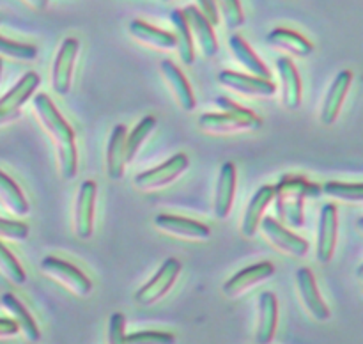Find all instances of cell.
I'll use <instances>...</instances> for the list:
<instances>
[{
	"label": "cell",
	"instance_id": "1",
	"mask_svg": "<svg viewBox=\"0 0 363 344\" xmlns=\"http://www.w3.org/2000/svg\"><path fill=\"white\" fill-rule=\"evenodd\" d=\"M34 109L46 133L53 138L59 152L60 174L64 179H73L78 169V151L74 144V131L66 123L48 94H38L34 98Z\"/></svg>",
	"mask_w": 363,
	"mask_h": 344
},
{
	"label": "cell",
	"instance_id": "2",
	"mask_svg": "<svg viewBox=\"0 0 363 344\" xmlns=\"http://www.w3.org/2000/svg\"><path fill=\"white\" fill-rule=\"evenodd\" d=\"M319 194V184L300 176H286L277 187H273L277 215L289 226L301 227L305 222V201L308 197H318Z\"/></svg>",
	"mask_w": 363,
	"mask_h": 344
},
{
	"label": "cell",
	"instance_id": "3",
	"mask_svg": "<svg viewBox=\"0 0 363 344\" xmlns=\"http://www.w3.org/2000/svg\"><path fill=\"white\" fill-rule=\"evenodd\" d=\"M262 126V119L252 110L241 106L240 110L234 112H222V113H202L199 117V128L208 133L227 135L234 131L243 130H259Z\"/></svg>",
	"mask_w": 363,
	"mask_h": 344
},
{
	"label": "cell",
	"instance_id": "4",
	"mask_svg": "<svg viewBox=\"0 0 363 344\" xmlns=\"http://www.w3.org/2000/svg\"><path fill=\"white\" fill-rule=\"evenodd\" d=\"M181 261L176 257H169L162 262L158 272L135 293V301L140 305H152L162 300L177 280L181 273Z\"/></svg>",
	"mask_w": 363,
	"mask_h": 344
},
{
	"label": "cell",
	"instance_id": "5",
	"mask_svg": "<svg viewBox=\"0 0 363 344\" xmlns=\"http://www.w3.org/2000/svg\"><path fill=\"white\" fill-rule=\"evenodd\" d=\"M188 163H190L188 162V156L184 152H177V155L170 156L162 165L137 174L133 179L135 187L144 192L160 190V188L167 187L172 181H176L188 169Z\"/></svg>",
	"mask_w": 363,
	"mask_h": 344
},
{
	"label": "cell",
	"instance_id": "6",
	"mask_svg": "<svg viewBox=\"0 0 363 344\" xmlns=\"http://www.w3.org/2000/svg\"><path fill=\"white\" fill-rule=\"evenodd\" d=\"M41 270L52 279L59 280L60 284L73 291L78 296H87L92 291V282L80 268H77L71 262L55 255H46L41 261Z\"/></svg>",
	"mask_w": 363,
	"mask_h": 344
},
{
	"label": "cell",
	"instance_id": "7",
	"mask_svg": "<svg viewBox=\"0 0 363 344\" xmlns=\"http://www.w3.org/2000/svg\"><path fill=\"white\" fill-rule=\"evenodd\" d=\"M98 187L94 181L87 179L80 184L74 202V234L80 240H89L94 231V209Z\"/></svg>",
	"mask_w": 363,
	"mask_h": 344
},
{
	"label": "cell",
	"instance_id": "8",
	"mask_svg": "<svg viewBox=\"0 0 363 344\" xmlns=\"http://www.w3.org/2000/svg\"><path fill=\"white\" fill-rule=\"evenodd\" d=\"M78 50H80V43L74 38L64 39L60 45L59 52H57L55 62H53V73H52V84L53 91L60 96H66L71 89V78H73V67L74 60H77Z\"/></svg>",
	"mask_w": 363,
	"mask_h": 344
},
{
	"label": "cell",
	"instance_id": "9",
	"mask_svg": "<svg viewBox=\"0 0 363 344\" xmlns=\"http://www.w3.org/2000/svg\"><path fill=\"white\" fill-rule=\"evenodd\" d=\"M273 275H275V266H273L272 262H255V265L247 266V268L240 270L236 275L230 277V279L223 284V294L229 298H238L241 296V294L247 293L248 289L257 286V284L272 279Z\"/></svg>",
	"mask_w": 363,
	"mask_h": 344
},
{
	"label": "cell",
	"instance_id": "10",
	"mask_svg": "<svg viewBox=\"0 0 363 344\" xmlns=\"http://www.w3.org/2000/svg\"><path fill=\"white\" fill-rule=\"evenodd\" d=\"M337 233H339V215L335 204H325L319 215L318 247H315V257L321 265L332 261L337 245Z\"/></svg>",
	"mask_w": 363,
	"mask_h": 344
},
{
	"label": "cell",
	"instance_id": "11",
	"mask_svg": "<svg viewBox=\"0 0 363 344\" xmlns=\"http://www.w3.org/2000/svg\"><path fill=\"white\" fill-rule=\"evenodd\" d=\"M259 226H261L262 233L268 238L269 243L275 245L279 250L286 252V254L289 255H294V257H303L308 252V243L303 238L291 233L289 229L280 226V223L277 222L275 218H272V216H264Z\"/></svg>",
	"mask_w": 363,
	"mask_h": 344
},
{
	"label": "cell",
	"instance_id": "12",
	"mask_svg": "<svg viewBox=\"0 0 363 344\" xmlns=\"http://www.w3.org/2000/svg\"><path fill=\"white\" fill-rule=\"evenodd\" d=\"M218 82L223 87L240 92L243 96H257V98H268L277 92L275 84L272 80L252 77V74L236 73V71L223 70L218 73Z\"/></svg>",
	"mask_w": 363,
	"mask_h": 344
},
{
	"label": "cell",
	"instance_id": "13",
	"mask_svg": "<svg viewBox=\"0 0 363 344\" xmlns=\"http://www.w3.org/2000/svg\"><path fill=\"white\" fill-rule=\"evenodd\" d=\"M184 21H186L188 28H190L191 38H195L197 45L201 46V52L206 59H213V57L218 53V41H216L215 30H213V25L202 16L201 11L194 6L184 7L183 11Z\"/></svg>",
	"mask_w": 363,
	"mask_h": 344
},
{
	"label": "cell",
	"instance_id": "14",
	"mask_svg": "<svg viewBox=\"0 0 363 344\" xmlns=\"http://www.w3.org/2000/svg\"><path fill=\"white\" fill-rule=\"evenodd\" d=\"M156 227L163 233H169L177 238H186V240H209L211 238V229L206 223L197 222V220L184 218V216L170 215V213H160L155 218Z\"/></svg>",
	"mask_w": 363,
	"mask_h": 344
},
{
	"label": "cell",
	"instance_id": "15",
	"mask_svg": "<svg viewBox=\"0 0 363 344\" xmlns=\"http://www.w3.org/2000/svg\"><path fill=\"white\" fill-rule=\"evenodd\" d=\"M351 84H353V73L350 70H344L333 78L332 85H330L328 92L325 96V103L321 109V123L326 126H332L339 117L340 109L344 105L347 92H350Z\"/></svg>",
	"mask_w": 363,
	"mask_h": 344
},
{
	"label": "cell",
	"instance_id": "16",
	"mask_svg": "<svg viewBox=\"0 0 363 344\" xmlns=\"http://www.w3.org/2000/svg\"><path fill=\"white\" fill-rule=\"evenodd\" d=\"M296 284L298 289H300L301 300H303L308 312H311L318 321H326V319H330V309L328 305L325 304V300H323L321 293H319L314 273L303 266V268H300L296 272Z\"/></svg>",
	"mask_w": 363,
	"mask_h": 344
},
{
	"label": "cell",
	"instance_id": "17",
	"mask_svg": "<svg viewBox=\"0 0 363 344\" xmlns=\"http://www.w3.org/2000/svg\"><path fill=\"white\" fill-rule=\"evenodd\" d=\"M236 181L238 174L234 163H223L218 174V181H216L215 204H213V213H215L218 220H225L229 216L230 208H233L234 194H236Z\"/></svg>",
	"mask_w": 363,
	"mask_h": 344
},
{
	"label": "cell",
	"instance_id": "18",
	"mask_svg": "<svg viewBox=\"0 0 363 344\" xmlns=\"http://www.w3.org/2000/svg\"><path fill=\"white\" fill-rule=\"evenodd\" d=\"M279 325V300L272 291H264L259 296V321L255 332V344H269L275 337Z\"/></svg>",
	"mask_w": 363,
	"mask_h": 344
},
{
	"label": "cell",
	"instance_id": "19",
	"mask_svg": "<svg viewBox=\"0 0 363 344\" xmlns=\"http://www.w3.org/2000/svg\"><path fill=\"white\" fill-rule=\"evenodd\" d=\"M280 84H282V103L287 110H296L301 105V80L296 66L287 57L277 60Z\"/></svg>",
	"mask_w": 363,
	"mask_h": 344
},
{
	"label": "cell",
	"instance_id": "20",
	"mask_svg": "<svg viewBox=\"0 0 363 344\" xmlns=\"http://www.w3.org/2000/svg\"><path fill=\"white\" fill-rule=\"evenodd\" d=\"M160 67H162V73H163V77H165L167 84H169L170 89H172L174 98H176L177 105H179L184 112H194V109L197 103H195L194 91H191L190 84H188V80H186V77L183 74V71H181L179 67H177L176 64L169 59L163 60V62L160 64Z\"/></svg>",
	"mask_w": 363,
	"mask_h": 344
},
{
	"label": "cell",
	"instance_id": "21",
	"mask_svg": "<svg viewBox=\"0 0 363 344\" xmlns=\"http://www.w3.org/2000/svg\"><path fill=\"white\" fill-rule=\"evenodd\" d=\"M273 201V187L272 184H262L257 188L254 195H252L250 202H248L247 209H245L243 222H241V233L245 238H252L259 229L262 215H264L266 208L269 202Z\"/></svg>",
	"mask_w": 363,
	"mask_h": 344
},
{
	"label": "cell",
	"instance_id": "22",
	"mask_svg": "<svg viewBox=\"0 0 363 344\" xmlns=\"http://www.w3.org/2000/svg\"><path fill=\"white\" fill-rule=\"evenodd\" d=\"M266 41L273 48L284 50V52L291 53L294 57H300V59H305V57L312 55V52H314V45L307 38H303L298 32L289 30V28H273L268 34V38H266Z\"/></svg>",
	"mask_w": 363,
	"mask_h": 344
},
{
	"label": "cell",
	"instance_id": "23",
	"mask_svg": "<svg viewBox=\"0 0 363 344\" xmlns=\"http://www.w3.org/2000/svg\"><path fill=\"white\" fill-rule=\"evenodd\" d=\"M126 126L116 124L110 133L106 145V176L112 181L123 179L126 160H124V142H126Z\"/></svg>",
	"mask_w": 363,
	"mask_h": 344
},
{
	"label": "cell",
	"instance_id": "24",
	"mask_svg": "<svg viewBox=\"0 0 363 344\" xmlns=\"http://www.w3.org/2000/svg\"><path fill=\"white\" fill-rule=\"evenodd\" d=\"M229 48L233 52V55L236 57L238 62L252 74V77H259V78H264V80H269L272 78V73H269L268 66L255 55L254 50L248 46V43L245 41L241 35L234 34L230 35L229 39Z\"/></svg>",
	"mask_w": 363,
	"mask_h": 344
},
{
	"label": "cell",
	"instance_id": "25",
	"mask_svg": "<svg viewBox=\"0 0 363 344\" xmlns=\"http://www.w3.org/2000/svg\"><path fill=\"white\" fill-rule=\"evenodd\" d=\"M41 84V77L35 71L25 73L16 84L0 98V109L2 110H20L28 98L35 92V89Z\"/></svg>",
	"mask_w": 363,
	"mask_h": 344
},
{
	"label": "cell",
	"instance_id": "26",
	"mask_svg": "<svg viewBox=\"0 0 363 344\" xmlns=\"http://www.w3.org/2000/svg\"><path fill=\"white\" fill-rule=\"evenodd\" d=\"M0 301H2L4 309L13 316V321L16 323L18 328L25 333V337H27L30 343H38V340L41 339V332H39L38 323L32 318L30 312L27 311V307L11 293H4L2 300Z\"/></svg>",
	"mask_w": 363,
	"mask_h": 344
},
{
	"label": "cell",
	"instance_id": "27",
	"mask_svg": "<svg viewBox=\"0 0 363 344\" xmlns=\"http://www.w3.org/2000/svg\"><path fill=\"white\" fill-rule=\"evenodd\" d=\"M130 34L133 35L137 41L152 46V48L167 50V52L176 48V39H174V34H170V32H165V30H160V28L152 27V25L145 23V21L142 20L131 21Z\"/></svg>",
	"mask_w": 363,
	"mask_h": 344
},
{
	"label": "cell",
	"instance_id": "28",
	"mask_svg": "<svg viewBox=\"0 0 363 344\" xmlns=\"http://www.w3.org/2000/svg\"><path fill=\"white\" fill-rule=\"evenodd\" d=\"M170 21H172L174 28H176V50L179 53V59L183 60V64L191 66L195 60V50H194V38L190 34V28H188L186 21H184L183 13L179 9H174L170 13Z\"/></svg>",
	"mask_w": 363,
	"mask_h": 344
},
{
	"label": "cell",
	"instance_id": "29",
	"mask_svg": "<svg viewBox=\"0 0 363 344\" xmlns=\"http://www.w3.org/2000/svg\"><path fill=\"white\" fill-rule=\"evenodd\" d=\"M0 201L14 215H27L30 209L21 188L2 170H0Z\"/></svg>",
	"mask_w": 363,
	"mask_h": 344
},
{
	"label": "cell",
	"instance_id": "30",
	"mask_svg": "<svg viewBox=\"0 0 363 344\" xmlns=\"http://www.w3.org/2000/svg\"><path fill=\"white\" fill-rule=\"evenodd\" d=\"M155 128H156V117L145 116L144 119L133 128V131H131L130 135H126V142H124V160H126V163L133 162L138 149L142 148L144 140L152 133Z\"/></svg>",
	"mask_w": 363,
	"mask_h": 344
},
{
	"label": "cell",
	"instance_id": "31",
	"mask_svg": "<svg viewBox=\"0 0 363 344\" xmlns=\"http://www.w3.org/2000/svg\"><path fill=\"white\" fill-rule=\"evenodd\" d=\"M321 194L326 197L339 199L346 202H360L363 199L362 183H340V181H328L321 187Z\"/></svg>",
	"mask_w": 363,
	"mask_h": 344
},
{
	"label": "cell",
	"instance_id": "32",
	"mask_svg": "<svg viewBox=\"0 0 363 344\" xmlns=\"http://www.w3.org/2000/svg\"><path fill=\"white\" fill-rule=\"evenodd\" d=\"M0 273L13 284H16V286L27 282V275H25L21 265L16 261V257L11 254L9 248L2 241H0Z\"/></svg>",
	"mask_w": 363,
	"mask_h": 344
},
{
	"label": "cell",
	"instance_id": "33",
	"mask_svg": "<svg viewBox=\"0 0 363 344\" xmlns=\"http://www.w3.org/2000/svg\"><path fill=\"white\" fill-rule=\"evenodd\" d=\"M215 6L229 30H236L243 25L245 14L240 0H215Z\"/></svg>",
	"mask_w": 363,
	"mask_h": 344
},
{
	"label": "cell",
	"instance_id": "34",
	"mask_svg": "<svg viewBox=\"0 0 363 344\" xmlns=\"http://www.w3.org/2000/svg\"><path fill=\"white\" fill-rule=\"evenodd\" d=\"M0 55L16 60H34L38 57V48L28 43L11 41V39L0 35Z\"/></svg>",
	"mask_w": 363,
	"mask_h": 344
},
{
	"label": "cell",
	"instance_id": "35",
	"mask_svg": "<svg viewBox=\"0 0 363 344\" xmlns=\"http://www.w3.org/2000/svg\"><path fill=\"white\" fill-rule=\"evenodd\" d=\"M126 344H176V337L169 332L128 333Z\"/></svg>",
	"mask_w": 363,
	"mask_h": 344
},
{
	"label": "cell",
	"instance_id": "36",
	"mask_svg": "<svg viewBox=\"0 0 363 344\" xmlns=\"http://www.w3.org/2000/svg\"><path fill=\"white\" fill-rule=\"evenodd\" d=\"M28 236V226L20 222V220H7L0 218V238H7V240L23 241Z\"/></svg>",
	"mask_w": 363,
	"mask_h": 344
},
{
	"label": "cell",
	"instance_id": "37",
	"mask_svg": "<svg viewBox=\"0 0 363 344\" xmlns=\"http://www.w3.org/2000/svg\"><path fill=\"white\" fill-rule=\"evenodd\" d=\"M108 344H126V318L123 312H113L110 316Z\"/></svg>",
	"mask_w": 363,
	"mask_h": 344
},
{
	"label": "cell",
	"instance_id": "38",
	"mask_svg": "<svg viewBox=\"0 0 363 344\" xmlns=\"http://www.w3.org/2000/svg\"><path fill=\"white\" fill-rule=\"evenodd\" d=\"M199 2V11L202 13V16L209 21V23L215 27V25L220 23V14L216 11L215 0H197Z\"/></svg>",
	"mask_w": 363,
	"mask_h": 344
},
{
	"label": "cell",
	"instance_id": "39",
	"mask_svg": "<svg viewBox=\"0 0 363 344\" xmlns=\"http://www.w3.org/2000/svg\"><path fill=\"white\" fill-rule=\"evenodd\" d=\"M20 332L16 323L13 319L7 318H0V337H13Z\"/></svg>",
	"mask_w": 363,
	"mask_h": 344
},
{
	"label": "cell",
	"instance_id": "40",
	"mask_svg": "<svg viewBox=\"0 0 363 344\" xmlns=\"http://www.w3.org/2000/svg\"><path fill=\"white\" fill-rule=\"evenodd\" d=\"M20 116H21L20 110H2L0 109V126L13 123V121H16Z\"/></svg>",
	"mask_w": 363,
	"mask_h": 344
},
{
	"label": "cell",
	"instance_id": "41",
	"mask_svg": "<svg viewBox=\"0 0 363 344\" xmlns=\"http://www.w3.org/2000/svg\"><path fill=\"white\" fill-rule=\"evenodd\" d=\"M23 2L28 4V6L35 11H43L46 9V6H48V0H23Z\"/></svg>",
	"mask_w": 363,
	"mask_h": 344
},
{
	"label": "cell",
	"instance_id": "42",
	"mask_svg": "<svg viewBox=\"0 0 363 344\" xmlns=\"http://www.w3.org/2000/svg\"><path fill=\"white\" fill-rule=\"evenodd\" d=\"M0 77H2V59H0Z\"/></svg>",
	"mask_w": 363,
	"mask_h": 344
},
{
	"label": "cell",
	"instance_id": "43",
	"mask_svg": "<svg viewBox=\"0 0 363 344\" xmlns=\"http://www.w3.org/2000/svg\"><path fill=\"white\" fill-rule=\"evenodd\" d=\"M165 2H167V0H165Z\"/></svg>",
	"mask_w": 363,
	"mask_h": 344
}]
</instances>
